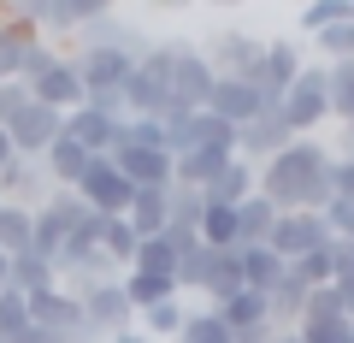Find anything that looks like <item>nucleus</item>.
<instances>
[{
  "label": "nucleus",
  "mask_w": 354,
  "mask_h": 343,
  "mask_svg": "<svg viewBox=\"0 0 354 343\" xmlns=\"http://www.w3.org/2000/svg\"><path fill=\"white\" fill-rule=\"evenodd\" d=\"M71 190H77V202H83L88 213H101V219H124L130 195H136V190L124 184V172H118V166L106 160V154H101V160H88V166H83V178H77Z\"/></svg>",
  "instance_id": "obj_5"
},
{
  "label": "nucleus",
  "mask_w": 354,
  "mask_h": 343,
  "mask_svg": "<svg viewBox=\"0 0 354 343\" xmlns=\"http://www.w3.org/2000/svg\"><path fill=\"white\" fill-rule=\"evenodd\" d=\"M88 160H95V154H83L71 137H65V130H59V142L41 154V166H48V184H53V190H71V184L83 178V166H88Z\"/></svg>",
  "instance_id": "obj_24"
},
{
  "label": "nucleus",
  "mask_w": 354,
  "mask_h": 343,
  "mask_svg": "<svg viewBox=\"0 0 354 343\" xmlns=\"http://www.w3.org/2000/svg\"><path fill=\"white\" fill-rule=\"evenodd\" d=\"M348 261H354V243H348Z\"/></svg>",
  "instance_id": "obj_51"
},
{
  "label": "nucleus",
  "mask_w": 354,
  "mask_h": 343,
  "mask_svg": "<svg viewBox=\"0 0 354 343\" xmlns=\"http://www.w3.org/2000/svg\"><path fill=\"white\" fill-rule=\"evenodd\" d=\"M325 231H330V243H354V195H330L325 202Z\"/></svg>",
  "instance_id": "obj_41"
},
{
  "label": "nucleus",
  "mask_w": 354,
  "mask_h": 343,
  "mask_svg": "<svg viewBox=\"0 0 354 343\" xmlns=\"http://www.w3.org/2000/svg\"><path fill=\"white\" fill-rule=\"evenodd\" d=\"M59 249H65V225L48 213V207H36V219H30V254H41V261H59Z\"/></svg>",
  "instance_id": "obj_34"
},
{
  "label": "nucleus",
  "mask_w": 354,
  "mask_h": 343,
  "mask_svg": "<svg viewBox=\"0 0 354 343\" xmlns=\"http://www.w3.org/2000/svg\"><path fill=\"white\" fill-rule=\"evenodd\" d=\"M106 343H153V337H148V331H136V326H130V331H118V337H106Z\"/></svg>",
  "instance_id": "obj_46"
},
{
  "label": "nucleus",
  "mask_w": 354,
  "mask_h": 343,
  "mask_svg": "<svg viewBox=\"0 0 354 343\" xmlns=\"http://www.w3.org/2000/svg\"><path fill=\"white\" fill-rule=\"evenodd\" d=\"M30 207H12V202H0V254L12 261V254H24L30 249Z\"/></svg>",
  "instance_id": "obj_32"
},
{
  "label": "nucleus",
  "mask_w": 354,
  "mask_h": 343,
  "mask_svg": "<svg viewBox=\"0 0 354 343\" xmlns=\"http://www.w3.org/2000/svg\"><path fill=\"white\" fill-rule=\"evenodd\" d=\"M230 160H236V154H230ZM230 160H225V154H177V160H171V184H177V190H207Z\"/></svg>",
  "instance_id": "obj_25"
},
{
  "label": "nucleus",
  "mask_w": 354,
  "mask_h": 343,
  "mask_svg": "<svg viewBox=\"0 0 354 343\" xmlns=\"http://www.w3.org/2000/svg\"><path fill=\"white\" fill-rule=\"evenodd\" d=\"M301 71H307V53L295 48L290 36H283V42H266L260 71H254V89H260L266 101H283V89H290V83H295Z\"/></svg>",
  "instance_id": "obj_11"
},
{
  "label": "nucleus",
  "mask_w": 354,
  "mask_h": 343,
  "mask_svg": "<svg viewBox=\"0 0 354 343\" xmlns=\"http://www.w3.org/2000/svg\"><path fill=\"white\" fill-rule=\"evenodd\" d=\"M12 160H18V154H12V142H6V130H0V172H6Z\"/></svg>",
  "instance_id": "obj_47"
},
{
  "label": "nucleus",
  "mask_w": 354,
  "mask_h": 343,
  "mask_svg": "<svg viewBox=\"0 0 354 343\" xmlns=\"http://www.w3.org/2000/svg\"><path fill=\"white\" fill-rule=\"evenodd\" d=\"M242 290V261H236V249H213V267H207V308L213 302H225V296H236Z\"/></svg>",
  "instance_id": "obj_29"
},
{
  "label": "nucleus",
  "mask_w": 354,
  "mask_h": 343,
  "mask_svg": "<svg viewBox=\"0 0 354 343\" xmlns=\"http://www.w3.org/2000/svg\"><path fill=\"white\" fill-rule=\"evenodd\" d=\"M77 302H83V326L95 331L101 343L136 326V314H130V302H124V290H118V279H113V284H95V290H83Z\"/></svg>",
  "instance_id": "obj_10"
},
{
  "label": "nucleus",
  "mask_w": 354,
  "mask_h": 343,
  "mask_svg": "<svg viewBox=\"0 0 354 343\" xmlns=\"http://www.w3.org/2000/svg\"><path fill=\"white\" fill-rule=\"evenodd\" d=\"M301 343H354V319L348 314H325V319H301L295 326Z\"/></svg>",
  "instance_id": "obj_38"
},
{
  "label": "nucleus",
  "mask_w": 354,
  "mask_h": 343,
  "mask_svg": "<svg viewBox=\"0 0 354 343\" xmlns=\"http://www.w3.org/2000/svg\"><path fill=\"white\" fill-rule=\"evenodd\" d=\"M118 142H124V148H160V154H165L160 118H124V125H118Z\"/></svg>",
  "instance_id": "obj_42"
},
{
  "label": "nucleus",
  "mask_w": 354,
  "mask_h": 343,
  "mask_svg": "<svg viewBox=\"0 0 354 343\" xmlns=\"http://www.w3.org/2000/svg\"><path fill=\"white\" fill-rule=\"evenodd\" d=\"M236 261H242V290H278L283 284V272H290V261H278V254L266 249V243H254V249H236Z\"/></svg>",
  "instance_id": "obj_20"
},
{
  "label": "nucleus",
  "mask_w": 354,
  "mask_h": 343,
  "mask_svg": "<svg viewBox=\"0 0 354 343\" xmlns=\"http://www.w3.org/2000/svg\"><path fill=\"white\" fill-rule=\"evenodd\" d=\"M48 195H53V184H48V166H41V160H24V154H18V160L0 172V202L30 207V213H36Z\"/></svg>",
  "instance_id": "obj_15"
},
{
  "label": "nucleus",
  "mask_w": 354,
  "mask_h": 343,
  "mask_svg": "<svg viewBox=\"0 0 354 343\" xmlns=\"http://www.w3.org/2000/svg\"><path fill=\"white\" fill-rule=\"evenodd\" d=\"M290 125H283V113L278 107H266L260 118H248V125L236 130V160H248V166H266L278 148H290Z\"/></svg>",
  "instance_id": "obj_12"
},
{
  "label": "nucleus",
  "mask_w": 354,
  "mask_h": 343,
  "mask_svg": "<svg viewBox=\"0 0 354 343\" xmlns=\"http://www.w3.org/2000/svg\"><path fill=\"white\" fill-rule=\"evenodd\" d=\"M124 113L130 118H165L171 113V48L153 42L124 77Z\"/></svg>",
  "instance_id": "obj_2"
},
{
  "label": "nucleus",
  "mask_w": 354,
  "mask_h": 343,
  "mask_svg": "<svg viewBox=\"0 0 354 343\" xmlns=\"http://www.w3.org/2000/svg\"><path fill=\"white\" fill-rule=\"evenodd\" d=\"M171 343H230V331L218 326L213 308H189V319H183V331H177Z\"/></svg>",
  "instance_id": "obj_39"
},
{
  "label": "nucleus",
  "mask_w": 354,
  "mask_h": 343,
  "mask_svg": "<svg viewBox=\"0 0 354 343\" xmlns=\"http://www.w3.org/2000/svg\"><path fill=\"white\" fill-rule=\"evenodd\" d=\"M36 42H41V30L24 12H6V30H0V83H24V60Z\"/></svg>",
  "instance_id": "obj_19"
},
{
  "label": "nucleus",
  "mask_w": 354,
  "mask_h": 343,
  "mask_svg": "<svg viewBox=\"0 0 354 343\" xmlns=\"http://www.w3.org/2000/svg\"><path fill=\"white\" fill-rule=\"evenodd\" d=\"M30 331V296L0 290V343H18Z\"/></svg>",
  "instance_id": "obj_40"
},
{
  "label": "nucleus",
  "mask_w": 354,
  "mask_h": 343,
  "mask_svg": "<svg viewBox=\"0 0 354 343\" xmlns=\"http://www.w3.org/2000/svg\"><path fill=\"white\" fill-rule=\"evenodd\" d=\"M283 125H290V137H313L319 125L330 118V89H325V65H307L301 77H295L290 89H283L278 101Z\"/></svg>",
  "instance_id": "obj_3"
},
{
  "label": "nucleus",
  "mask_w": 354,
  "mask_h": 343,
  "mask_svg": "<svg viewBox=\"0 0 354 343\" xmlns=\"http://www.w3.org/2000/svg\"><path fill=\"white\" fill-rule=\"evenodd\" d=\"M325 89H330V118H342L354 130V60L325 65Z\"/></svg>",
  "instance_id": "obj_31"
},
{
  "label": "nucleus",
  "mask_w": 354,
  "mask_h": 343,
  "mask_svg": "<svg viewBox=\"0 0 354 343\" xmlns=\"http://www.w3.org/2000/svg\"><path fill=\"white\" fill-rule=\"evenodd\" d=\"M266 107H278V101H266V95L254 89V83H230V77H218V83H213V95H207V113H213V118H225L230 130H242L248 118H260Z\"/></svg>",
  "instance_id": "obj_13"
},
{
  "label": "nucleus",
  "mask_w": 354,
  "mask_h": 343,
  "mask_svg": "<svg viewBox=\"0 0 354 343\" xmlns=\"http://www.w3.org/2000/svg\"><path fill=\"white\" fill-rule=\"evenodd\" d=\"M0 30H6V6H0Z\"/></svg>",
  "instance_id": "obj_50"
},
{
  "label": "nucleus",
  "mask_w": 354,
  "mask_h": 343,
  "mask_svg": "<svg viewBox=\"0 0 354 343\" xmlns=\"http://www.w3.org/2000/svg\"><path fill=\"white\" fill-rule=\"evenodd\" d=\"M330 243V231H325V219L319 213H278V225H272V237H266V249L278 254V261H301V254H313V249H325Z\"/></svg>",
  "instance_id": "obj_8"
},
{
  "label": "nucleus",
  "mask_w": 354,
  "mask_h": 343,
  "mask_svg": "<svg viewBox=\"0 0 354 343\" xmlns=\"http://www.w3.org/2000/svg\"><path fill=\"white\" fill-rule=\"evenodd\" d=\"M354 18V0H313V6H301V30L307 36H325V30L348 24Z\"/></svg>",
  "instance_id": "obj_36"
},
{
  "label": "nucleus",
  "mask_w": 354,
  "mask_h": 343,
  "mask_svg": "<svg viewBox=\"0 0 354 343\" xmlns=\"http://www.w3.org/2000/svg\"><path fill=\"white\" fill-rule=\"evenodd\" d=\"M313 48L325 53V65L354 60V18H348V24H337V30H325V36H313Z\"/></svg>",
  "instance_id": "obj_43"
},
{
  "label": "nucleus",
  "mask_w": 354,
  "mask_h": 343,
  "mask_svg": "<svg viewBox=\"0 0 354 343\" xmlns=\"http://www.w3.org/2000/svg\"><path fill=\"white\" fill-rule=\"evenodd\" d=\"M342 160H354V130H348V137H342Z\"/></svg>",
  "instance_id": "obj_49"
},
{
  "label": "nucleus",
  "mask_w": 354,
  "mask_h": 343,
  "mask_svg": "<svg viewBox=\"0 0 354 343\" xmlns=\"http://www.w3.org/2000/svg\"><path fill=\"white\" fill-rule=\"evenodd\" d=\"M272 225H278V207H272V202H266L260 190H254L248 202L236 207V231H242V249H254V243H266V237H272Z\"/></svg>",
  "instance_id": "obj_27"
},
{
  "label": "nucleus",
  "mask_w": 354,
  "mask_h": 343,
  "mask_svg": "<svg viewBox=\"0 0 354 343\" xmlns=\"http://www.w3.org/2000/svg\"><path fill=\"white\" fill-rule=\"evenodd\" d=\"M136 319H142L136 331H148V337L160 343V337H177V331H183V319H189V308H183V296H171V302L148 308V314H136Z\"/></svg>",
  "instance_id": "obj_35"
},
{
  "label": "nucleus",
  "mask_w": 354,
  "mask_h": 343,
  "mask_svg": "<svg viewBox=\"0 0 354 343\" xmlns=\"http://www.w3.org/2000/svg\"><path fill=\"white\" fill-rule=\"evenodd\" d=\"M201 190H177L171 184V195H165V231H189L195 237V225H201Z\"/></svg>",
  "instance_id": "obj_33"
},
{
  "label": "nucleus",
  "mask_w": 354,
  "mask_h": 343,
  "mask_svg": "<svg viewBox=\"0 0 354 343\" xmlns=\"http://www.w3.org/2000/svg\"><path fill=\"white\" fill-rule=\"evenodd\" d=\"M30 326H41V331H59L65 343L83 331V302H77L71 290H41V296H30Z\"/></svg>",
  "instance_id": "obj_17"
},
{
  "label": "nucleus",
  "mask_w": 354,
  "mask_h": 343,
  "mask_svg": "<svg viewBox=\"0 0 354 343\" xmlns=\"http://www.w3.org/2000/svg\"><path fill=\"white\" fill-rule=\"evenodd\" d=\"M165 195H171V190H136V195H130L124 225L136 231V237H160V231H165Z\"/></svg>",
  "instance_id": "obj_26"
},
{
  "label": "nucleus",
  "mask_w": 354,
  "mask_h": 343,
  "mask_svg": "<svg viewBox=\"0 0 354 343\" xmlns=\"http://www.w3.org/2000/svg\"><path fill=\"white\" fill-rule=\"evenodd\" d=\"M330 195H354V160L330 154Z\"/></svg>",
  "instance_id": "obj_45"
},
{
  "label": "nucleus",
  "mask_w": 354,
  "mask_h": 343,
  "mask_svg": "<svg viewBox=\"0 0 354 343\" xmlns=\"http://www.w3.org/2000/svg\"><path fill=\"white\" fill-rule=\"evenodd\" d=\"M106 160L124 172L130 190H171V154H160V148H124L118 142Z\"/></svg>",
  "instance_id": "obj_14"
},
{
  "label": "nucleus",
  "mask_w": 354,
  "mask_h": 343,
  "mask_svg": "<svg viewBox=\"0 0 354 343\" xmlns=\"http://www.w3.org/2000/svg\"><path fill=\"white\" fill-rule=\"evenodd\" d=\"M24 101H30V89H24V83H0V130H6V125L18 118V107H24Z\"/></svg>",
  "instance_id": "obj_44"
},
{
  "label": "nucleus",
  "mask_w": 354,
  "mask_h": 343,
  "mask_svg": "<svg viewBox=\"0 0 354 343\" xmlns=\"http://www.w3.org/2000/svg\"><path fill=\"white\" fill-rule=\"evenodd\" d=\"M272 343H301V337H295V331H272Z\"/></svg>",
  "instance_id": "obj_48"
},
{
  "label": "nucleus",
  "mask_w": 354,
  "mask_h": 343,
  "mask_svg": "<svg viewBox=\"0 0 354 343\" xmlns=\"http://www.w3.org/2000/svg\"><path fill=\"white\" fill-rule=\"evenodd\" d=\"M195 237L207 243V249H242V231H236V207H201V225H195Z\"/></svg>",
  "instance_id": "obj_28"
},
{
  "label": "nucleus",
  "mask_w": 354,
  "mask_h": 343,
  "mask_svg": "<svg viewBox=\"0 0 354 343\" xmlns=\"http://www.w3.org/2000/svg\"><path fill=\"white\" fill-rule=\"evenodd\" d=\"M342 261H348V249H342V243H325V249H313V254H301V261H295V279H307V284H313V290H319V284H330V279H337V272H342Z\"/></svg>",
  "instance_id": "obj_30"
},
{
  "label": "nucleus",
  "mask_w": 354,
  "mask_h": 343,
  "mask_svg": "<svg viewBox=\"0 0 354 343\" xmlns=\"http://www.w3.org/2000/svg\"><path fill=\"white\" fill-rule=\"evenodd\" d=\"M18 12H24L36 30H53V36H77L88 18L113 12V6H106V0H24Z\"/></svg>",
  "instance_id": "obj_9"
},
{
  "label": "nucleus",
  "mask_w": 354,
  "mask_h": 343,
  "mask_svg": "<svg viewBox=\"0 0 354 343\" xmlns=\"http://www.w3.org/2000/svg\"><path fill=\"white\" fill-rule=\"evenodd\" d=\"M118 290H124L130 314H148V308H160V302H171V296H183V290H177V279H153V272H124V279H118Z\"/></svg>",
  "instance_id": "obj_23"
},
{
  "label": "nucleus",
  "mask_w": 354,
  "mask_h": 343,
  "mask_svg": "<svg viewBox=\"0 0 354 343\" xmlns=\"http://www.w3.org/2000/svg\"><path fill=\"white\" fill-rule=\"evenodd\" d=\"M118 125H124V118H106V113H95V107H77V113H65V137H71L83 154H95V160L118 148Z\"/></svg>",
  "instance_id": "obj_18"
},
{
  "label": "nucleus",
  "mask_w": 354,
  "mask_h": 343,
  "mask_svg": "<svg viewBox=\"0 0 354 343\" xmlns=\"http://www.w3.org/2000/svg\"><path fill=\"white\" fill-rule=\"evenodd\" d=\"M254 190H260V184H254V166H248V160H230L225 172L201 190V202H213V207H242Z\"/></svg>",
  "instance_id": "obj_21"
},
{
  "label": "nucleus",
  "mask_w": 354,
  "mask_h": 343,
  "mask_svg": "<svg viewBox=\"0 0 354 343\" xmlns=\"http://www.w3.org/2000/svg\"><path fill=\"white\" fill-rule=\"evenodd\" d=\"M130 272H153V279H177V249L165 237H142V249H136V267Z\"/></svg>",
  "instance_id": "obj_37"
},
{
  "label": "nucleus",
  "mask_w": 354,
  "mask_h": 343,
  "mask_svg": "<svg viewBox=\"0 0 354 343\" xmlns=\"http://www.w3.org/2000/svg\"><path fill=\"white\" fill-rule=\"evenodd\" d=\"M254 184L278 213H325L330 202V148L313 137H295L266 166H254Z\"/></svg>",
  "instance_id": "obj_1"
},
{
  "label": "nucleus",
  "mask_w": 354,
  "mask_h": 343,
  "mask_svg": "<svg viewBox=\"0 0 354 343\" xmlns=\"http://www.w3.org/2000/svg\"><path fill=\"white\" fill-rule=\"evenodd\" d=\"M6 290H18V296H41V290H59V279H53V267L41 261V254H12L6 261Z\"/></svg>",
  "instance_id": "obj_22"
},
{
  "label": "nucleus",
  "mask_w": 354,
  "mask_h": 343,
  "mask_svg": "<svg viewBox=\"0 0 354 343\" xmlns=\"http://www.w3.org/2000/svg\"><path fill=\"white\" fill-rule=\"evenodd\" d=\"M59 130H65V113H53V107H41V101H24L18 118L6 125V142H12V154H24V160H41V154L59 142Z\"/></svg>",
  "instance_id": "obj_7"
},
{
  "label": "nucleus",
  "mask_w": 354,
  "mask_h": 343,
  "mask_svg": "<svg viewBox=\"0 0 354 343\" xmlns=\"http://www.w3.org/2000/svg\"><path fill=\"white\" fill-rule=\"evenodd\" d=\"M260 53H266V42H260V36H248V30H218V36L201 48V60L213 65V77H230V83H254V71H260Z\"/></svg>",
  "instance_id": "obj_6"
},
{
  "label": "nucleus",
  "mask_w": 354,
  "mask_h": 343,
  "mask_svg": "<svg viewBox=\"0 0 354 343\" xmlns=\"http://www.w3.org/2000/svg\"><path fill=\"white\" fill-rule=\"evenodd\" d=\"M171 48V113H207V95H213V65L201 60L195 42H165Z\"/></svg>",
  "instance_id": "obj_4"
},
{
  "label": "nucleus",
  "mask_w": 354,
  "mask_h": 343,
  "mask_svg": "<svg viewBox=\"0 0 354 343\" xmlns=\"http://www.w3.org/2000/svg\"><path fill=\"white\" fill-rule=\"evenodd\" d=\"M24 89H30V101L53 107V113H77V107H83V83H77V71H71V60H65V53H59L41 77H30Z\"/></svg>",
  "instance_id": "obj_16"
}]
</instances>
